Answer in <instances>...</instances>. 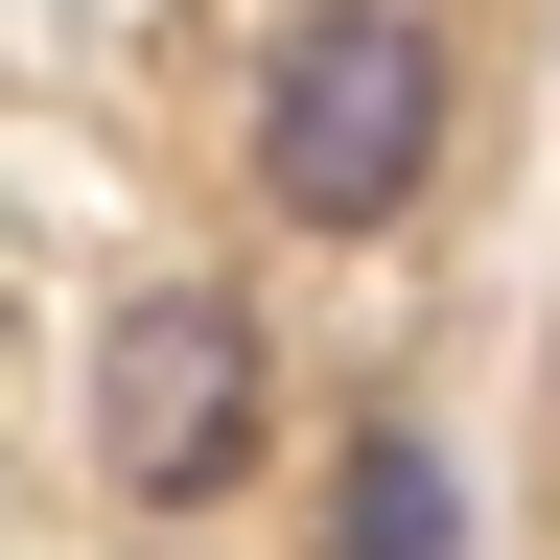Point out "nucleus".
Instances as JSON below:
<instances>
[{
    "mask_svg": "<svg viewBox=\"0 0 560 560\" xmlns=\"http://www.w3.org/2000/svg\"><path fill=\"white\" fill-rule=\"evenodd\" d=\"M234 444H257V327H234V280H140V304L94 327V467L117 490H234Z\"/></svg>",
    "mask_w": 560,
    "mask_h": 560,
    "instance_id": "nucleus-2",
    "label": "nucleus"
},
{
    "mask_svg": "<svg viewBox=\"0 0 560 560\" xmlns=\"http://www.w3.org/2000/svg\"><path fill=\"white\" fill-rule=\"evenodd\" d=\"M444 514H467V490L420 467V444H374V467H350V537H444Z\"/></svg>",
    "mask_w": 560,
    "mask_h": 560,
    "instance_id": "nucleus-3",
    "label": "nucleus"
},
{
    "mask_svg": "<svg viewBox=\"0 0 560 560\" xmlns=\"http://www.w3.org/2000/svg\"><path fill=\"white\" fill-rule=\"evenodd\" d=\"M420 164H444V24L420 0H304L257 70V187L304 234H397Z\"/></svg>",
    "mask_w": 560,
    "mask_h": 560,
    "instance_id": "nucleus-1",
    "label": "nucleus"
}]
</instances>
